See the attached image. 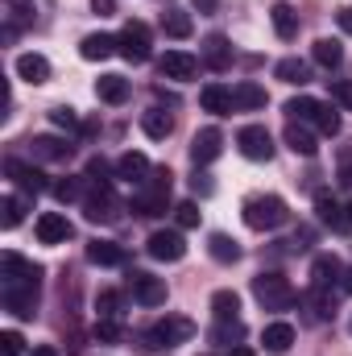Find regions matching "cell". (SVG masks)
I'll return each instance as SVG.
<instances>
[{
	"label": "cell",
	"instance_id": "cell-30",
	"mask_svg": "<svg viewBox=\"0 0 352 356\" xmlns=\"http://www.w3.org/2000/svg\"><path fill=\"white\" fill-rule=\"evenodd\" d=\"M311 58H315L319 67H328V71H336V67L344 63V46H340L336 38H319V42L311 46Z\"/></svg>",
	"mask_w": 352,
	"mask_h": 356
},
{
	"label": "cell",
	"instance_id": "cell-58",
	"mask_svg": "<svg viewBox=\"0 0 352 356\" xmlns=\"http://www.w3.org/2000/svg\"><path fill=\"white\" fill-rule=\"evenodd\" d=\"M349 216H352V207H349Z\"/></svg>",
	"mask_w": 352,
	"mask_h": 356
},
{
	"label": "cell",
	"instance_id": "cell-16",
	"mask_svg": "<svg viewBox=\"0 0 352 356\" xmlns=\"http://www.w3.org/2000/svg\"><path fill=\"white\" fill-rule=\"evenodd\" d=\"M340 277H344V266H340L336 253H319V257L311 261V286H315V290H332Z\"/></svg>",
	"mask_w": 352,
	"mask_h": 356
},
{
	"label": "cell",
	"instance_id": "cell-8",
	"mask_svg": "<svg viewBox=\"0 0 352 356\" xmlns=\"http://www.w3.org/2000/svg\"><path fill=\"white\" fill-rule=\"evenodd\" d=\"M129 290H133V298H137L141 307H162V302H166V282L154 277V273L133 269V273H129Z\"/></svg>",
	"mask_w": 352,
	"mask_h": 356
},
{
	"label": "cell",
	"instance_id": "cell-32",
	"mask_svg": "<svg viewBox=\"0 0 352 356\" xmlns=\"http://www.w3.org/2000/svg\"><path fill=\"white\" fill-rule=\"evenodd\" d=\"M95 95H99L104 104H125V99H129V79H120V75H99V79H95Z\"/></svg>",
	"mask_w": 352,
	"mask_h": 356
},
{
	"label": "cell",
	"instance_id": "cell-52",
	"mask_svg": "<svg viewBox=\"0 0 352 356\" xmlns=\"http://www.w3.org/2000/svg\"><path fill=\"white\" fill-rule=\"evenodd\" d=\"M91 8H95L99 17H112V13H116V0H91Z\"/></svg>",
	"mask_w": 352,
	"mask_h": 356
},
{
	"label": "cell",
	"instance_id": "cell-22",
	"mask_svg": "<svg viewBox=\"0 0 352 356\" xmlns=\"http://www.w3.org/2000/svg\"><path fill=\"white\" fill-rule=\"evenodd\" d=\"M199 104H203V112H211V116H228V112H237L232 91L220 88V83H207V88L199 91Z\"/></svg>",
	"mask_w": 352,
	"mask_h": 356
},
{
	"label": "cell",
	"instance_id": "cell-46",
	"mask_svg": "<svg viewBox=\"0 0 352 356\" xmlns=\"http://www.w3.org/2000/svg\"><path fill=\"white\" fill-rule=\"evenodd\" d=\"M21 353H25L21 332H0V356H21Z\"/></svg>",
	"mask_w": 352,
	"mask_h": 356
},
{
	"label": "cell",
	"instance_id": "cell-53",
	"mask_svg": "<svg viewBox=\"0 0 352 356\" xmlns=\"http://www.w3.org/2000/svg\"><path fill=\"white\" fill-rule=\"evenodd\" d=\"M33 356H58V348H54V344H38V348H33Z\"/></svg>",
	"mask_w": 352,
	"mask_h": 356
},
{
	"label": "cell",
	"instance_id": "cell-4",
	"mask_svg": "<svg viewBox=\"0 0 352 356\" xmlns=\"http://www.w3.org/2000/svg\"><path fill=\"white\" fill-rule=\"evenodd\" d=\"M253 298L262 302L265 311H286L298 294H294V286H290L282 273H257V277H253Z\"/></svg>",
	"mask_w": 352,
	"mask_h": 356
},
{
	"label": "cell",
	"instance_id": "cell-17",
	"mask_svg": "<svg viewBox=\"0 0 352 356\" xmlns=\"http://www.w3.org/2000/svg\"><path fill=\"white\" fill-rule=\"evenodd\" d=\"M79 54H83L88 63H104V58L120 54V42H116L112 33H88V38L79 42Z\"/></svg>",
	"mask_w": 352,
	"mask_h": 356
},
{
	"label": "cell",
	"instance_id": "cell-25",
	"mask_svg": "<svg viewBox=\"0 0 352 356\" xmlns=\"http://www.w3.org/2000/svg\"><path fill=\"white\" fill-rule=\"evenodd\" d=\"M141 129H145V137L166 141V137L175 133V116H170L166 108H150V112H141Z\"/></svg>",
	"mask_w": 352,
	"mask_h": 356
},
{
	"label": "cell",
	"instance_id": "cell-1",
	"mask_svg": "<svg viewBox=\"0 0 352 356\" xmlns=\"http://www.w3.org/2000/svg\"><path fill=\"white\" fill-rule=\"evenodd\" d=\"M191 336H195V323H191V319L166 315L162 323H154L150 332H141V344H137V348H145V353H170L178 344H186Z\"/></svg>",
	"mask_w": 352,
	"mask_h": 356
},
{
	"label": "cell",
	"instance_id": "cell-48",
	"mask_svg": "<svg viewBox=\"0 0 352 356\" xmlns=\"http://www.w3.org/2000/svg\"><path fill=\"white\" fill-rule=\"evenodd\" d=\"M332 99L352 112V79H332Z\"/></svg>",
	"mask_w": 352,
	"mask_h": 356
},
{
	"label": "cell",
	"instance_id": "cell-44",
	"mask_svg": "<svg viewBox=\"0 0 352 356\" xmlns=\"http://www.w3.org/2000/svg\"><path fill=\"white\" fill-rule=\"evenodd\" d=\"M54 195H58V203H75L83 195V182L79 178H63V182H54Z\"/></svg>",
	"mask_w": 352,
	"mask_h": 356
},
{
	"label": "cell",
	"instance_id": "cell-37",
	"mask_svg": "<svg viewBox=\"0 0 352 356\" xmlns=\"http://www.w3.org/2000/svg\"><path fill=\"white\" fill-rule=\"evenodd\" d=\"M245 336V323L241 319H216V327H211V340L216 344H237Z\"/></svg>",
	"mask_w": 352,
	"mask_h": 356
},
{
	"label": "cell",
	"instance_id": "cell-14",
	"mask_svg": "<svg viewBox=\"0 0 352 356\" xmlns=\"http://www.w3.org/2000/svg\"><path fill=\"white\" fill-rule=\"evenodd\" d=\"M4 175L13 178V182L25 191V195H33V199L46 191V175H42L38 166H25V162H17V158H8V162H4Z\"/></svg>",
	"mask_w": 352,
	"mask_h": 356
},
{
	"label": "cell",
	"instance_id": "cell-39",
	"mask_svg": "<svg viewBox=\"0 0 352 356\" xmlns=\"http://www.w3.org/2000/svg\"><path fill=\"white\" fill-rule=\"evenodd\" d=\"M307 302H311L315 319H332V315H336V298H332V290H315V286H311Z\"/></svg>",
	"mask_w": 352,
	"mask_h": 356
},
{
	"label": "cell",
	"instance_id": "cell-29",
	"mask_svg": "<svg viewBox=\"0 0 352 356\" xmlns=\"http://www.w3.org/2000/svg\"><path fill=\"white\" fill-rule=\"evenodd\" d=\"M88 261L91 266H125V249H120L116 241H91Z\"/></svg>",
	"mask_w": 352,
	"mask_h": 356
},
{
	"label": "cell",
	"instance_id": "cell-49",
	"mask_svg": "<svg viewBox=\"0 0 352 356\" xmlns=\"http://www.w3.org/2000/svg\"><path fill=\"white\" fill-rule=\"evenodd\" d=\"M8 8H13V21H29L33 17V0H8Z\"/></svg>",
	"mask_w": 352,
	"mask_h": 356
},
{
	"label": "cell",
	"instance_id": "cell-45",
	"mask_svg": "<svg viewBox=\"0 0 352 356\" xmlns=\"http://www.w3.org/2000/svg\"><path fill=\"white\" fill-rule=\"evenodd\" d=\"M50 120H54L58 129H79V112H75L71 104H58V108L50 112Z\"/></svg>",
	"mask_w": 352,
	"mask_h": 356
},
{
	"label": "cell",
	"instance_id": "cell-41",
	"mask_svg": "<svg viewBox=\"0 0 352 356\" xmlns=\"http://www.w3.org/2000/svg\"><path fill=\"white\" fill-rule=\"evenodd\" d=\"M21 211H25L21 199H17V195H4V199H0V228H17V224H21Z\"/></svg>",
	"mask_w": 352,
	"mask_h": 356
},
{
	"label": "cell",
	"instance_id": "cell-47",
	"mask_svg": "<svg viewBox=\"0 0 352 356\" xmlns=\"http://www.w3.org/2000/svg\"><path fill=\"white\" fill-rule=\"evenodd\" d=\"M95 340H99V344H116V340H120V323H116V319H99V323H95Z\"/></svg>",
	"mask_w": 352,
	"mask_h": 356
},
{
	"label": "cell",
	"instance_id": "cell-26",
	"mask_svg": "<svg viewBox=\"0 0 352 356\" xmlns=\"http://www.w3.org/2000/svg\"><path fill=\"white\" fill-rule=\"evenodd\" d=\"M286 145H290L294 154H303V158H315V154H319L315 133H311L307 124H298V120H290V124H286Z\"/></svg>",
	"mask_w": 352,
	"mask_h": 356
},
{
	"label": "cell",
	"instance_id": "cell-38",
	"mask_svg": "<svg viewBox=\"0 0 352 356\" xmlns=\"http://www.w3.org/2000/svg\"><path fill=\"white\" fill-rule=\"evenodd\" d=\"M120 307H125L120 290H99V294H95V311H99V319H116Z\"/></svg>",
	"mask_w": 352,
	"mask_h": 356
},
{
	"label": "cell",
	"instance_id": "cell-33",
	"mask_svg": "<svg viewBox=\"0 0 352 356\" xmlns=\"http://www.w3.org/2000/svg\"><path fill=\"white\" fill-rule=\"evenodd\" d=\"M273 75H278L282 83H294V88L311 83V67H307V63H298V58H282V63L273 67Z\"/></svg>",
	"mask_w": 352,
	"mask_h": 356
},
{
	"label": "cell",
	"instance_id": "cell-21",
	"mask_svg": "<svg viewBox=\"0 0 352 356\" xmlns=\"http://www.w3.org/2000/svg\"><path fill=\"white\" fill-rule=\"evenodd\" d=\"M29 154H33L38 162H67V158H71V145H67L63 137H33V141H29Z\"/></svg>",
	"mask_w": 352,
	"mask_h": 356
},
{
	"label": "cell",
	"instance_id": "cell-24",
	"mask_svg": "<svg viewBox=\"0 0 352 356\" xmlns=\"http://www.w3.org/2000/svg\"><path fill=\"white\" fill-rule=\"evenodd\" d=\"M203 63H207L211 71H228V67H232V46H228V38L211 33V38L203 42Z\"/></svg>",
	"mask_w": 352,
	"mask_h": 356
},
{
	"label": "cell",
	"instance_id": "cell-55",
	"mask_svg": "<svg viewBox=\"0 0 352 356\" xmlns=\"http://www.w3.org/2000/svg\"><path fill=\"white\" fill-rule=\"evenodd\" d=\"M195 8H199V13H211V8H216V0H195Z\"/></svg>",
	"mask_w": 352,
	"mask_h": 356
},
{
	"label": "cell",
	"instance_id": "cell-51",
	"mask_svg": "<svg viewBox=\"0 0 352 356\" xmlns=\"http://www.w3.org/2000/svg\"><path fill=\"white\" fill-rule=\"evenodd\" d=\"M191 186H195L199 195H211V191H216V186H211V178H207V175H199V170H195V178H191Z\"/></svg>",
	"mask_w": 352,
	"mask_h": 356
},
{
	"label": "cell",
	"instance_id": "cell-12",
	"mask_svg": "<svg viewBox=\"0 0 352 356\" xmlns=\"http://www.w3.org/2000/svg\"><path fill=\"white\" fill-rule=\"evenodd\" d=\"M4 286H38V277H42V266H33V261H25L21 253H4Z\"/></svg>",
	"mask_w": 352,
	"mask_h": 356
},
{
	"label": "cell",
	"instance_id": "cell-11",
	"mask_svg": "<svg viewBox=\"0 0 352 356\" xmlns=\"http://www.w3.org/2000/svg\"><path fill=\"white\" fill-rule=\"evenodd\" d=\"M33 232H38L42 245H67L71 241V220L58 216V211H42L38 224H33Z\"/></svg>",
	"mask_w": 352,
	"mask_h": 356
},
{
	"label": "cell",
	"instance_id": "cell-6",
	"mask_svg": "<svg viewBox=\"0 0 352 356\" xmlns=\"http://www.w3.org/2000/svg\"><path fill=\"white\" fill-rule=\"evenodd\" d=\"M237 149H241L249 162H269V158H273V137H269L265 124H245V129L237 133Z\"/></svg>",
	"mask_w": 352,
	"mask_h": 356
},
{
	"label": "cell",
	"instance_id": "cell-27",
	"mask_svg": "<svg viewBox=\"0 0 352 356\" xmlns=\"http://www.w3.org/2000/svg\"><path fill=\"white\" fill-rule=\"evenodd\" d=\"M207 253H211V261H220V266H237V261H241V245H237L232 236H224V232H211V236H207Z\"/></svg>",
	"mask_w": 352,
	"mask_h": 356
},
{
	"label": "cell",
	"instance_id": "cell-36",
	"mask_svg": "<svg viewBox=\"0 0 352 356\" xmlns=\"http://www.w3.org/2000/svg\"><path fill=\"white\" fill-rule=\"evenodd\" d=\"M162 29H166V38H191V29H195V21H191V13H162Z\"/></svg>",
	"mask_w": 352,
	"mask_h": 356
},
{
	"label": "cell",
	"instance_id": "cell-2",
	"mask_svg": "<svg viewBox=\"0 0 352 356\" xmlns=\"http://www.w3.org/2000/svg\"><path fill=\"white\" fill-rule=\"evenodd\" d=\"M170 186H175V175L166 166H158L154 175L141 182V191L133 195V211L137 216H162L170 207Z\"/></svg>",
	"mask_w": 352,
	"mask_h": 356
},
{
	"label": "cell",
	"instance_id": "cell-34",
	"mask_svg": "<svg viewBox=\"0 0 352 356\" xmlns=\"http://www.w3.org/2000/svg\"><path fill=\"white\" fill-rule=\"evenodd\" d=\"M211 315L216 319H241V294L237 290H216L211 294Z\"/></svg>",
	"mask_w": 352,
	"mask_h": 356
},
{
	"label": "cell",
	"instance_id": "cell-10",
	"mask_svg": "<svg viewBox=\"0 0 352 356\" xmlns=\"http://www.w3.org/2000/svg\"><path fill=\"white\" fill-rule=\"evenodd\" d=\"M220 149H224V133H220V129H199V133L191 137V162H195V166L216 162Z\"/></svg>",
	"mask_w": 352,
	"mask_h": 356
},
{
	"label": "cell",
	"instance_id": "cell-3",
	"mask_svg": "<svg viewBox=\"0 0 352 356\" xmlns=\"http://www.w3.org/2000/svg\"><path fill=\"white\" fill-rule=\"evenodd\" d=\"M241 216H245V224L253 232H273V228H282L290 220V211H286V203L278 195H249L245 207H241Z\"/></svg>",
	"mask_w": 352,
	"mask_h": 356
},
{
	"label": "cell",
	"instance_id": "cell-5",
	"mask_svg": "<svg viewBox=\"0 0 352 356\" xmlns=\"http://www.w3.org/2000/svg\"><path fill=\"white\" fill-rule=\"evenodd\" d=\"M116 42H120V54L133 63V67H141V63H150V25L145 21H129L120 33H116Z\"/></svg>",
	"mask_w": 352,
	"mask_h": 356
},
{
	"label": "cell",
	"instance_id": "cell-42",
	"mask_svg": "<svg viewBox=\"0 0 352 356\" xmlns=\"http://www.w3.org/2000/svg\"><path fill=\"white\" fill-rule=\"evenodd\" d=\"M112 166H108V162H104V158H91L88 162V170H83V178H88L91 186H112Z\"/></svg>",
	"mask_w": 352,
	"mask_h": 356
},
{
	"label": "cell",
	"instance_id": "cell-23",
	"mask_svg": "<svg viewBox=\"0 0 352 356\" xmlns=\"http://www.w3.org/2000/svg\"><path fill=\"white\" fill-rule=\"evenodd\" d=\"M150 175H154V170H150V158H145V154H133V149H129V154H120V162H116V178H125V182H137V186H141Z\"/></svg>",
	"mask_w": 352,
	"mask_h": 356
},
{
	"label": "cell",
	"instance_id": "cell-40",
	"mask_svg": "<svg viewBox=\"0 0 352 356\" xmlns=\"http://www.w3.org/2000/svg\"><path fill=\"white\" fill-rule=\"evenodd\" d=\"M315 129H319L323 137H336V133H340V112H336L332 104H319V112H315Z\"/></svg>",
	"mask_w": 352,
	"mask_h": 356
},
{
	"label": "cell",
	"instance_id": "cell-9",
	"mask_svg": "<svg viewBox=\"0 0 352 356\" xmlns=\"http://www.w3.org/2000/svg\"><path fill=\"white\" fill-rule=\"evenodd\" d=\"M158 71H162V79H195V71H199V58L195 54H186V50H166L162 58H158Z\"/></svg>",
	"mask_w": 352,
	"mask_h": 356
},
{
	"label": "cell",
	"instance_id": "cell-54",
	"mask_svg": "<svg viewBox=\"0 0 352 356\" xmlns=\"http://www.w3.org/2000/svg\"><path fill=\"white\" fill-rule=\"evenodd\" d=\"M340 25L352 33V8H340Z\"/></svg>",
	"mask_w": 352,
	"mask_h": 356
},
{
	"label": "cell",
	"instance_id": "cell-50",
	"mask_svg": "<svg viewBox=\"0 0 352 356\" xmlns=\"http://www.w3.org/2000/svg\"><path fill=\"white\" fill-rule=\"evenodd\" d=\"M340 186H352V145L340 149Z\"/></svg>",
	"mask_w": 352,
	"mask_h": 356
},
{
	"label": "cell",
	"instance_id": "cell-7",
	"mask_svg": "<svg viewBox=\"0 0 352 356\" xmlns=\"http://www.w3.org/2000/svg\"><path fill=\"white\" fill-rule=\"evenodd\" d=\"M145 249H150L154 261H182V257H186V241H182L178 228H158V232L145 241Z\"/></svg>",
	"mask_w": 352,
	"mask_h": 356
},
{
	"label": "cell",
	"instance_id": "cell-18",
	"mask_svg": "<svg viewBox=\"0 0 352 356\" xmlns=\"http://www.w3.org/2000/svg\"><path fill=\"white\" fill-rule=\"evenodd\" d=\"M262 344H265L269 356H286L290 348H294V327H290V323H265Z\"/></svg>",
	"mask_w": 352,
	"mask_h": 356
},
{
	"label": "cell",
	"instance_id": "cell-19",
	"mask_svg": "<svg viewBox=\"0 0 352 356\" xmlns=\"http://www.w3.org/2000/svg\"><path fill=\"white\" fill-rule=\"evenodd\" d=\"M315 216H319L323 224H332L336 232H349V228H352V216H344V207H340L328 191H319V195H315Z\"/></svg>",
	"mask_w": 352,
	"mask_h": 356
},
{
	"label": "cell",
	"instance_id": "cell-28",
	"mask_svg": "<svg viewBox=\"0 0 352 356\" xmlns=\"http://www.w3.org/2000/svg\"><path fill=\"white\" fill-rule=\"evenodd\" d=\"M232 104H237V112H257V108H265L269 104V95H265V88H257V83H237L232 88Z\"/></svg>",
	"mask_w": 352,
	"mask_h": 356
},
{
	"label": "cell",
	"instance_id": "cell-35",
	"mask_svg": "<svg viewBox=\"0 0 352 356\" xmlns=\"http://www.w3.org/2000/svg\"><path fill=\"white\" fill-rule=\"evenodd\" d=\"M315 112H319V99H311V95H294L286 104V116L298 120V124H315Z\"/></svg>",
	"mask_w": 352,
	"mask_h": 356
},
{
	"label": "cell",
	"instance_id": "cell-13",
	"mask_svg": "<svg viewBox=\"0 0 352 356\" xmlns=\"http://www.w3.org/2000/svg\"><path fill=\"white\" fill-rule=\"evenodd\" d=\"M4 311H13L17 319H33L38 315V286H4Z\"/></svg>",
	"mask_w": 352,
	"mask_h": 356
},
{
	"label": "cell",
	"instance_id": "cell-56",
	"mask_svg": "<svg viewBox=\"0 0 352 356\" xmlns=\"http://www.w3.org/2000/svg\"><path fill=\"white\" fill-rule=\"evenodd\" d=\"M228 356H257V353H253V348H245V344H237V348H232Z\"/></svg>",
	"mask_w": 352,
	"mask_h": 356
},
{
	"label": "cell",
	"instance_id": "cell-43",
	"mask_svg": "<svg viewBox=\"0 0 352 356\" xmlns=\"http://www.w3.org/2000/svg\"><path fill=\"white\" fill-rule=\"evenodd\" d=\"M199 216H203L199 203H178L175 207V224L178 228H199Z\"/></svg>",
	"mask_w": 352,
	"mask_h": 356
},
{
	"label": "cell",
	"instance_id": "cell-57",
	"mask_svg": "<svg viewBox=\"0 0 352 356\" xmlns=\"http://www.w3.org/2000/svg\"><path fill=\"white\" fill-rule=\"evenodd\" d=\"M340 286H344V290H349V294H352V269H349V273H344V282H340Z\"/></svg>",
	"mask_w": 352,
	"mask_h": 356
},
{
	"label": "cell",
	"instance_id": "cell-20",
	"mask_svg": "<svg viewBox=\"0 0 352 356\" xmlns=\"http://www.w3.org/2000/svg\"><path fill=\"white\" fill-rule=\"evenodd\" d=\"M269 21H273V33H278L282 42H290V38H298V13H294V4H286V0H278V4L269 8Z\"/></svg>",
	"mask_w": 352,
	"mask_h": 356
},
{
	"label": "cell",
	"instance_id": "cell-31",
	"mask_svg": "<svg viewBox=\"0 0 352 356\" xmlns=\"http://www.w3.org/2000/svg\"><path fill=\"white\" fill-rule=\"evenodd\" d=\"M17 75H21L25 83H46V79H50V63H46L42 54H21V58H17Z\"/></svg>",
	"mask_w": 352,
	"mask_h": 356
},
{
	"label": "cell",
	"instance_id": "cell-15",
	"mask_svg": "<svg viewBox=\"0 0 352 356\" xmlns=\"http://www.w3.org/2000/svg\"><path fill=\"white\" fill-rule=\"evenodd\" d=\"M83 216H88L91 224H112L120 216V199L112 195V186H104L99 195H91L88 203H83Z\"/></svg>",
	"mask_w": 352,
	"mask_h": 356
}]
</instances>
